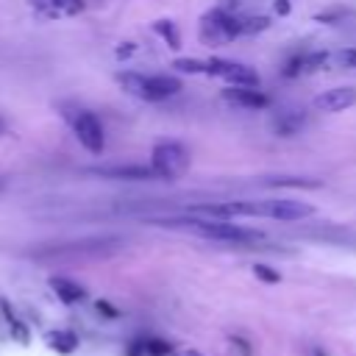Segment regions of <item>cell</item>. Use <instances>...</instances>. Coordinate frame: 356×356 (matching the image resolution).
<instances>
[{
	"label": "cell",
	"mask_w": 356,
	"mask_h": 356,
	"mask_svg": "<svg viewBox=\"0 0 356 356\" xmlns=\"http://www.w3.org/2000/svg\"><path fill=\"white\" fill-rule=\"evenodd\" d=\"M159 225H170V228H186L203 239H214V242H234V245H245V242H256L264 234L256 228H245L236 225L231 220H211V217H170V220H153Z\"/></svg>",
	"instance_id": "6da1fadb"
},
{
	"label": "cell",
	"mask_w": 356,
	"mask_h": 356,
	"mask_svg": "<svg viewBox=\"0 0 356 356\" xmlns=\"http://www.w3.org/2000/svg\"><path fill=\"white\" fill-rule=\"evenodd\" d=\"M200 42L203 44H211V47H220V44H228L234 42L236 36H242V25H239V17L234 11H228L225 6H217L211 11H206L200 17V31H197Z\"/></svg>",
	"instance_id": "7a4b0ae2"
},
{
	"label": "cell",
	"mask_w": 356,
	"mask_h": 356,
	"mask_svg": "<svg viewBox=\"0 0 356 356\" xmlns=\"http://www.w3.org/2000/svg\"><path fill=\"white\" fill-rule=\"evenodd\" d=\"M120 83L125 92L142 97V100H167L181 92V81L175 75H136V72H122Z\"/></svg>",
	"instance_id": "3957f363"
},
{
	"label": "cell",
	"mask_w": 356,
	"mask_h": 356,
	"mask_svg": "<svg viewBox=\"0 0 356 356\" xmlns=\"http://www.w3.org/2000/svg\"><path fill=\"white\" fill-rule=\"evenodd\" d=\"M150 167H153L156 178H161V181H175V178L184 175L186 167H189V150H186L181 142H172V139L156 142L153 150H150Z\"/></svg>",
	"instance_id": "277c9868"
},
{
	"label": "cell",
	"mask_w": 356,
	"mask_h": 356,
	"mask_svg": "<svg viewBox=\"0 0 356 356\" xmlns=\"http://www.w3.org/2000/svg\"><path fill=\"white\" fill-rule=\"evenodd\" d=\"M67 117H70L72 134H75V139L81 142V147H83L86 153H92V156H100L103 147H106V136H103L100 120H97L92 111H86V108H75V111H70Z\"/></svg>",
	"instance_id": "5b68a950"
},
{
	"label": "cell",
	"mask_w": 356,
	"mask_h": 356,
	"mask_svg": "<svg viewBox=\"0 0 356 356\" xmlns=\"http://www.w3.org/2000/svg\"><path fill=\"white\" fill-rule=\"evenodd\" d=\"M206 75L225 81V86H259V75L248 64L228 58H206Z\"/></svg>",
	"instance_id": "8992f818"
},
{
	"label": "cell",
	"mask_w": 356,
	"mask_h": 356,
	"mask_svg": "<svg viewBox=\"0 0 356 356\" xmlns=\"http://www.w3.org/2000/svg\"><path fill=\"white\" fill-rule=\"evenodd\" d=\"M261 203H264V217L281 220V222H295V220H306L314 214V206L306 200L278 197V200H261Z\"/></svg>",
	"instance_id": "52a82bcc"
},
{
	"label": "cell",
	"mask_w": 356,
	"mask_h": 356,
	"mask_svg": "<svg viewBox=\"0 0 356 356\" xmlns=\"http://www.w3.org/2000/svg\"><path fill=\"white\" fill-rule=\"evenodd\" d=\"M31 3V11L50 22V19H67V17H75L83 11V0H28Z\"/></svg>",
	"instance_id": "ba28073f"
},
{
	"label": "cell",
	"mask_w": 356,
	"mask_h": 356,
	"mask_svg": "<svg viewBox=\"0 0 356 356\" xmlns=\"http://www.w3.org/2000/svg\"><path fill=\"white\" fill-rule=\"evenodd\" d=\"M356 103V89L353 86H334V89H325L314 97V108L317 111H325V114H337V111H345Z\"/></svg>",
	"instance_id": "9c48e42d"
},
{
	"label": "cell",
	"mask_w": 356,
	"mask_h": 356,
	"mask_svg": "<svg viewBox=\"0 0 356 356\" xmlns=\"http://www.w3.org/2000/svg\"><path fill=\"white\" fill-rule=\"evenodd\" d=\"M328 58H331V53H325V50H306V53H298V56H292V58L286 61L284 75H286V78H298V75L317 72V70H323V67L328 64Z\"/></svg>",
	"instance_id": "30bf717a"
},
{
	"label": "cell",
	"mask_w": 356,
	"mask_h": 356,
	"mask_svg": "<svg viewBox=\"0 0 356 356\" xmlns=\"http://www.w3.org/2000/svg\"><path fill=\"white\" fill-rule=\"evenodd\" d=\"M222 97L239 108H248V111H256V108H267L270 97L259 89V86H225L222 89Z\"/></svg>",
	"instance_id": "8fae6325"
},
{
	"label": "cell",
	"mask_w": 356,
	"mask_h": 356,
	"mask_svg": "<svg viewBox=\"0 0 356 356\" xmlns=\"http://www.w3.org/2000/svg\"><path fill=\"white\" fill-rule=\"evenodd\" d=\"M89 172L103 178H117V181H156L153 167H145V164H111V167H95Z\"/></svg>",
	"instance_id": "7c38bea8"
},
{
	"label": "cell",
	"mask_w": 356,
	"mask_h": 356,
	"mask_svg": "<svg viewBox=\"0 0 356 356\" xmlns=\"http://www.w3.org/2000/svg\"><path fill=\"white\" fill-rule=\"evenodd\" d=\"M50 289L58 295V300H61V303H78V300H83V298H86V289H83L81 284H75V281L64 278V275L50 278Z\"/></svg>",
	"instance_id": "4fadbf2b"
},
{
	"label": "cell",
	"mask_w": 356,
	"mask_h": 356,
	"mask_svg": "<svg viewBox=\"0 0 356 356\" xmlns=\"http://www.w3.org/2000/svg\"><path fill=\"white\" fill-rule=\"evenodd\" d=\"M153 31L167 42V47H172V50L181 47V33H178V28H175L172 19H156L153 22Z\"/></svg>",
	"instance_id": "5bb4252c"
},
{
	"label": "cell",
	"mask_w": 356,
	"mask_h": 356,
	"mask_svg": "<svg viewBox=\"0 0 356 356\" xmlns=\"http://www.w3.org/2000/svg\"><path fill=\"white\" fill-rule=\"evenodd\" d=\"M172 70L175 72H189V75H206V61H200V58H175Z\"/></svg>",
	"instance_id": "9a60e30c"
},
{
	"label": "cell",
	"mask_w": 356,
	"mask_h": 356,
	"mask_svg": "<svg viewBox=\"0 0 356 356\" xmlns=\"http://www.w3.org/2000/svg\"><path fill=\"white\" fill-rule=\"evenodd\" d=\"M50 345L56 350H61V353H70L78 345V337L72 331H56V334H50Z\"/></svg>",
	"instance_id": "2e32d148"
},
{
	"label": "cell",
	"mask_w": 356,
	"mask_h": 356,
	"mask_svg": "<svg viewBox=\"0 0 356 356\" xmlns=\"http://www.w3.org/2000/svg\"><path fill=\"white\" fill-rule=\"evenodd\" d=\"M300 122H303V120H300L298 114H281V117L275 120V131H278L281 136H292V134L300 128Z\"/></svg>",
	"instance_id": "e0dca14e"
},
{
	"label": "cell",
	"mask_w": 356,
	"mask_h": 356,
	"mask_svg": "<svg viewBox=\"0 0 356 356\" xmlns=\"http://www.w3.org/2000/svg\"><path fill=\"white\" fill-rule=\"evenodd\" d=\"M239 25H242V33H259V31L270 28V19L267 17H239Z\"/></svg>",
	"instance_id": "ac0fdd59"
},
{
	"label": "cell",
	"mask_w": 356,
	"mask_h": 356,
	"mask_svg": "<svg viewBox=\"0 0 356 356\" xmlns=\"http://www.w3.org/2000/svg\"><path fill=\"white\" fill-rule=\"evenodd\" d=\"M253 275H256V278H261L264 284H278V281H281L278 270H273L270 264H253Z\"/></svg>",
	"instance_id": "d6986e66"
},
{
	"label": "cell",
	"mask_w": 356,
	"mask_h": 356,
	"mask_svg": "<svg viewBox=\"0 0 356 356\" xmlns=\"http://www.w3.org/2000/svg\"><path fill=\"white\" fill-rule=\"evenodd\" d=\"M270 186H320V181H309V178H273L267 181Z\"/></svg>",
	"instance_id": "ffe728a7"
},
{
	"label": "cell",
	"mask_w": 356,
	"mask_h": 356,
	"mask_svg": "<svg viewBox=\"0 0 356 356\" xmlns=\"http://www.w3.org/2000/svg\"><path fill=\"white\" fill-rule=\"evenodd\" d=\"M334 61H337L339 67L356 70V47H345V50H339V53L334 56Z\"/></svg>",
	"instance_id": "44dd1931"
},
{
	"label": "cell",
	"mask_w": 356,
	"mask_h": 356,
	"mask_svg": "<svg viewBox=\"0 0 356 356\" xmlns=\"http://www.w3.org/2000/svg\"><path fill=\"white\" fill-rule=\"evenodd\" d=\"M145 353H150V356H167L170 353V345L161 342V339H150V342H145Z\"/></svg>",
	"instance_id": "7402d4cb"
},
{
	"label": "cell",
	"mask_w": 356,
	"mask_h": 356,
	"mask_svg": "<svg viewBox=\"0 0 356 356\" xmlns=\"http://www.w3.org/2000/svg\"><path fill=\"white\" fill-rule=\"evenodd\" d=\"M345 17V8H331V11H323V14H317V22H337V19H342Z\"/></svg>",
	"instance_id": "603a6c76"
},
{
	"label": "cell",
	"mask_w": 356,
	"mask_h": 356,
	"mask_svg": "<svg viewBox=\"0 0 356 356\" xmlns=\"http://www.w3.org/2000/svg\"><path fill=\"white\" fill-rule=\"evenodd\" d=\"M275 14H281V17H286L289 14V0H275Z\"/></svg>",
	"instance_id": "cb8c5ba5"
},
{
	"label": "cell",
	"mask_w": 356,
	"mask_h": 356,
	"mask_svg": "<svg viewBox=\"0 0 356 356\" xmlns=\"http://www.w3.org/2000/svg\"><path fill=\"white\" fill-rule=\"evenodd\" d=\"M314 356H325V350H320V348H317V350H314Z\"/></svg>",
	"instance_id": "d4e9b609"
},
{
	"label": "cell",
	"mask_w": 356,
	"mask_h": 356,
	"mask_svg": "<svg viewBox=\"0 0 356 356\" xmlns=\"http://www.w3.org/2000/svg\"><path fill=\"white\" fill-rule=\"evenodd\" d=\"M3 131H6V122H3V117H0V134H3Z\"/></svg>",
	"instance_id": "484cf974"
},
{
	"label": "cell",
	"mask_w": 356,
	"mask_h": 356,
	"mask_svg": "<svg viewBox=\"0 0 356 356\" xmlns=\"http://www.w3.org/2000/svg\"><path fill=\"white\" fill-rule=\"evenodd\" d=\"M0 189H3V184H0Z\"/></svg>",
	"instance_id": "4316f807"
}]
</instances>
